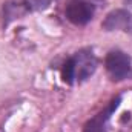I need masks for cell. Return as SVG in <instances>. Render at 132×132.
<instances>
[{
  "label": "cell",
  "instance_id": "277c9868",
  "mask_svg": "<svg viewBox=\"0 0 132 132\" xmlns=\"http://www.w3.org/2000/svg\"><path fill=\"white\" fill-rule=\"evenodd\" d=\"M66 19L75 26H85L94 17V6L86 0H71L65 9Z\"/></svg>",
  "mask_w": 132,
  "mask_h": 132
},
{
  "label": "cell",
  "instance_id": "8992f818",
  "mask_svg": "<svg viewBox=\"0 0 132 132\" xmlns=\"http://www.w3.org/2000/svg\"><path fill=\"white\" fill-rule=\"evenodd\" d=\"M121 101V97L114 98L103 111H100L95 117H92L83 128V132H106L108 131V123L112 117V114L117 111L118 104Z\"/></svg>",
  "mask_w": 132,
  "mask_h": 132
},
{
  "label": "cell",
  "instance_id": "6da1fadb",
  "mask_svg": "<svg viewBox=\"0 0 132 132\" xmlns=\"http://www.w3.org/2000/svg\"><path fill=\"white\" fill-rule=\"evenodd\" d=\"M97 69V59L92 52V49L85 48L74 54L69 60H66L62 68V78L68 85H72L75 81H85L88 80Z\"/></svg>",
  "mask_w": 132,
  "mask_h": 132
},
{
  "label": "cell",
  "instance_id": "3957f363",
  "mask_svg": "<svg viewBox=\"0 0 132 132\" xmlns=\"http://www.w3.org/2000/svg\"><path fill=\"white\" fill-rule=\"evenodd\" d=\"M104 66H106V71H108L109 77L115 81H120V80H125L131 74L132 60L126 52H123L120 49H115V51H111L106 55Z\"/></svg>",
  "mask_w": 132,
  "mask_h": 132
},
{
  "label": "cell",
  "instance_id": "5b68a950",
  "mask_svg": "<svg viewBox=\"0 0 132 132\" xmlns=\"http://www.w3.org/2000/svg\"><path fill=\"white\" fill-rule=\"evenodd\" d=\"M101 28L108 32L123 31L132 35V14L128 9H114L106 14L104 20L101 22Z\"/></svg>",
  "mask_w": 132,
  "mask_h": 132
},
{
  "label": "cell",
  "instance_id": "7a4b0ae2",
  "mask_svg": "<svg viewBox=\"0 0 132 132\" xmlns=\"http://www.w3.org/2000/svg\"><path fill=\"white\" fill-rule=\"evenodd\" d=\"M51 0H11L3 6V26H8L12 20L22 19L28 12L45 9Z\"/></svg>",
  "mask_w": 132,
  "mask_h": 132
}]
</instances>
